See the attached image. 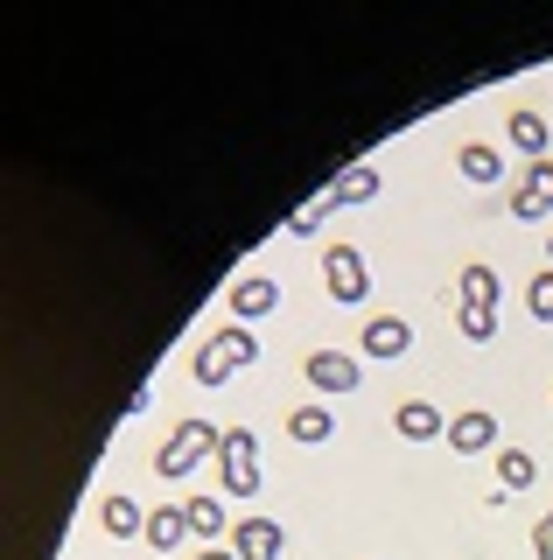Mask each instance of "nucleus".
Listing matches in <instances>:
<instances>
[{"instance_id":"obj_1","label":"nucleus","mask_w":553,"mask_h":560,"mask_svg":"<svg viewBox=\"0 0 553 560\" xmlns=\"http://www.w3.org/2000/svg\"><path fill=\"white\" fill-rule=\"evenodd\" d=\"M224 448V428H211V420H176V434H168L162 448H154V477L162 483H176V477H189V469L203 463V455H217Z\"/></svg>"},{"instance_id":"obj_2","label":"nucleus","mask_w":553,"mask_h":560,"mask_svg":"<svg viewBox=\"0 0 553 560\" xmlns=\"http://www.w3.org/2000/svg\"><path fill=\"white\" fill-rule=\"evenodd\" d=\"M217 490L224 498H259V434L252 428H224V448H217Z\"/></svg>"},{"instance_id":"obj_3","label":"nucleus","mask_w":553,"mask_h":560,"mask_svg":"<svg viewBox=\"0 0 553 560\" xmlns=\"http://www.w3.org/2000/svg\"><path fill=\"white\" fill-rule=\"evenodd\" d=\"M505 210H511L518 224H546V218H553V154H546V162H526V168H518Z\"/></svg>"},{"instance_id":"obj_4","label":"nucleus","mask_w":553,"mask_h":560,"mask_svg":"<svg viewBox=\"0 0 553 560\" xmlns=\"http://www.w3.org/2000/svg\"><path fill=\"white\" fill-rule=\"evenodd\" d=\"M322 288H330L337 302H365V294H372V280H365V253L337 238L330 253H322Z\"/></svg>"},{"instance_id":"obj_5","label":"nucleus","mask_w":553,"mask_h":560,"mask_svg":"<svg viewBox=\"0 0 553 560\" xmlns=\"http://www.w3.org/2000/svg\"><path fill=\"white\" fill-rule=\"evenodd\" d=\"M224 308H232V323H259V315H273L281 308V280H267V273H238L232 288H224Z\"/></svg>"},{"instance_id":"obj_6","label":"nucleus","mask_w":553,"mask_h":560,"mask_svg":"<svg viewBox=\"0 0 553 560\" xmlns=\"http://www.w3.org/2000/svg\"><path fill=\"white\" fill-rule=\"evenodd\" d=\"M302 378L316 385V393H357L365 364H357L351 350H308V358H302Z\"/></svg>"},{"instance_id":"obj_7","label":"nucleus","mask_w":553,"mask_h":560,"mask_svg":"<svg viewBox=\"0 0 553 560\" xmlns=\"http://www.w3.org/2000/svg\"><path fill=\"white\" fill-rule=\"evenodd\" d=\"M456 455H491V448H505L497 442V413H483V407H470V413H456L448 420V434H442Z\"/></svg>"},{"instance_id":"obj_8","label":"nucleus","mask_w":553,"mask_h":560,"mask_svg":"<svg viewBox=\"0 0 553 560\" xmlns=\"http://www.w3.org/2000/svg\"><path fill=\"white\" fill-rule=\"evenodd\" d=\"M357 350H365V358H407V350H413L407 315H365V329H357Z\"/></svg>"},{"instance_id":"obj_9","label":"nucleus","mask_w":553,"mask_h":560,"mask_svg":"<svg viewBox=\"0 0 553 560\" xmlns=\"http://www.w3.org/2000/svg\"><path fill=\"white\" fill-rule=\"evenodd\" d=\"M232 553L238 560H281L287 553V533L273 518H238L232 525Z\"/></svg>"},{"instance_id":"obj_10","label":"nucleus","mask_w":553,"mask_h":560,"mask_svg":"<svg viewBox=\"0 0 553 560\" xmlns=\"http://www.w3.org/2000/svg\"><path fill=\"white\" fill-rule=\"evenodd\" d=\"M287 442H302V448H330V442H337V413L322 407V399H302V407L287 413Z\"/></svg>"},{"instance_id":"obj_11","label":"nucleus","mask_w":553,"mask_h":560,"mask_svg":"<svg viewBox=\"0 0 553 560\" xmlns=\"http://www.w3.org/2000/svg\"><path fill=\"white\" fill-rule=\"evenodd\" d=\"M98 525H106V539H148V504H133L127 490H113V498L98 504Z\"/></svg>"},{"instance_id":"obj_12","label":"nucleus","mask_w":553,"mask_h":560,"mask_svg":"<svg viewBox=\"0 0 553 560\" xmlns=\"http://www.w3.org/2000/svg\"><path fill=\"white\" fill-rule=\"evenodd\" d=\"M392 428H400L407 442H442V434H448V420H442V407H435V399H400Z\"/></svg>"},{"instance_id":"obj_13","label":"nucleus","mask_w":553,"mask_h":560,"mask_svg":"<svg viewBox=\"0 0 553 560\" xmlns=\"http://www.w3.org/2000/svg\"><path fill=\"white\" fill-rule=\"evenodd\" d=\"M183 539H197V533H189V504H154V512H148V547L176 553Z\"/></svg>"},{"instance_id":"obj_14","label":"nucleus","mask_w":553,"mask_h":560,"mask_svg":"<svg viewBox=\"0 0 553 560\" xmlns=\"http://www.w3.org/2000/svg\"><path fill=\"white\" fill-rule=\"evenodd\" d=\"M505 140L526 162H546V148H553V127H546V113H511L505 119Z\"/></svg>"},{"instance_id":"obj_15","label":"nucleus","mask_w":553,"mask_h":560,"mask_svg":"<svg viewBox=\"0 0 553 560\" xmlns=\"http://www.w3.org/2000/svg\"><path fill=\"white\" fill-rule=\"evenodd\" d=\"M232 512H224V504L217 498H189V533H197L203 539V547H224V539H232Z\"/></svg>"},{"instance_id":"obj_16","label":"nucleus","mask_w":553,"mask_h":560,"mask_svg":"<svg viewBox=\"0 0 553 560\" xmlns=\"http://www.w3.org/2000/svg\"><path fill=\"white\" fill-rule=\"evenodd\" d=\"M232 372H238V364H232V350H224L217 337H203L197 350H189V378H197V385H224Z\"/></svg>"},{"instance_id":"obj_17","label":"nucleus","mask_w":553,"mask_h":560,"mask_svg":"<svg viewBox=\"0 0 553 560\" xmlns=\"http://www.w3.org/2000/svg\"><path fill=\"white\" fill-rule=\"evenodd\" d=\"M456 168L470 175L476 189H491L497 175H505V162H497V148H491V140H462V148H456Z\"/></svg>"},{"instance_id":"obj_18","label":"nucleus","mask_w":553,"mask_h":560,"mask_svg":"<svg viewBox=\"0 0 553 560\" xmlns=\"http://www.w3.org/2000/svg\"><path fill=\"white\" fill-rule=\"evenodd\" d=\"M378 189H386V175H378V168H343L337 183H330V203H337V210H351V203H372Z\"/></svg>"},{"instance_id":"obj_19","label":"nucleus","mask_w":553,"mask_h":560,"mask_svg":"<svg viewBox=\"0 0 553 560\" xmlns=\"http://www.w3.org/2000/svg\"><path fill=\"white\" fill-rule=\"evenodd\" d=\"M540 483V455L532 448H497V490H532Z\"/></svg>"},{"instance_id":"obj_20","label":"nucleus","mask_w":553,"mask_h":560,"mask_svg":"<svg viewBox=\"0 0 553 560\" xmlns=\"http://www.w3.org/2000/svg\"><path fill=\"white\" fill-rule=\"evenodd\" d=\"M456 294H462V308H497V273L483 267V259H470V267L456 273Z\"/></svg>"},{"instance_id":"obj_21","label":"nucleus","mask_w":553,"mask_h":560,"mask_svg":"<svg viewBox=\"0 0 553 560\" xmlns=\"http://www.w3.org/2000/svg\"><path fill=\"white\" fill-rule=\"evenodd\" d=\"M217 343H224V350H232V364H238V372H246V364L259 358V337H252V329H246V323H224V329H217Z\"/></svg>"},{"instance_id":"obj_22","label":"nucleus","mask_w":553,"mask_h":560,"mask_svg":"<svg viewBox=\"0 0 553 560\" xmlns=\"http://www.w3.org/2000/svg\"><path fill=\"white\" fill-rule=\"evenodd\" d=\"M456 329H462L470 343H491V337H497V308H456Z\"/></svg>"},{"instance_id":"obj_23","label":"nucleus","mask_w":553,"mask_h":560,"mask_svg":"<svg viewBox=\"0 0 553 560\" xmlns=\"http://www.w3.org/2000/svg\"><path fill=\"white\" fill-rule=\"evenodd\" d=\"M330 210H337V203H330V189H322V197H316V203H302V210H295V218H287V232H295V238H308V232H316V224H322V218H330Z\"/></svg>"},{"instance_id":"obj_24","label":"nucleus","mask_w":553,"mask_h":560,"mask_svg":"<svg viewBox=\"0 0 553 560\" xmlns=\"http://www.w3.org/2000/svg\"><path fill=\"white\" fill-rule=\"evenodd\" d=\"M526 308H532V323H553V267L526 288Z\"/></svg>"},{"instance_id":"obj_25","label":"nucleus","mask_w":553,"mask_h":560,"mask_svg":"<svg viewBox=\"0 0 553 560\" xmlns=\"http://www.w3.org/2000/svg\"><path fill=\"white\" fill-rule=\"evenodd\" d=\"M532 553H540V560H553V518H540V525H532Z\"/></svg>"},{"instance_id":"obj_26","label":"nucleus","mask_w":553,"mask_h":560,"mask_svg":"<svg viewBox=\"0 0 553 560\" xmlns=\"http://www.w3.org/2000/svg\"><path fill=\"white\" fill-rule=\"evenodd\" d=\"M197 560H238V553H232V539H224V547H203Z\"/></svg>"},{"instance_id":"obj_27","label":"nucleus","mask_w":553,"mask_h":560,"mask_svg":"<svg viewBox=\"0 0 553 560\" xmlns=\"http://www.w3.org/2000/svg\"><path fill=\"white\" fill-rule=\"evenodd\" d=\"M546 518H553V512H546Z\"/></svg>"}]
</instances>
